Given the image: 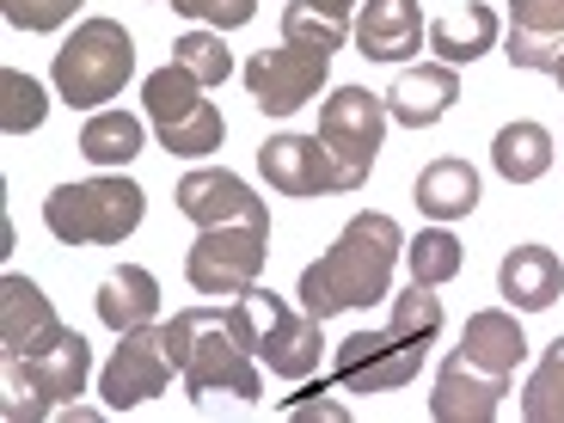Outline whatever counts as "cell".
<instances>
[{
  "label": "cell",
  "instance_id": "6da1fadb",
  "mask_svg": "<svg viewBox=\"0 0 564 423\" xmlns=\"http://www.w3.org/2000/svg\"><path fill=\"white\" fill-rule=\"evenodd\" d=\"M405 258V234H399L393 215L368 209L356 215L350 227L338 234V246L325 258H313L301 270V307L313 319H332V313H356V307H375V301L393 295V264Z\"/></svg>",
  "mask_w": 564,
  "mask_h": 423
},
{
  "label": "cell",
  "instance_id": "7a4b0ae2",
  "mask_svg": "<svg viewBox=\"0 0 564 423\" xmlns=\"http://www.w3.org/2000/svg\"><path fill=\"white\" fill-rule=\"evenodd\" d=\"M166 350L178 362V381L191 399H209V393L258 399L264 393V375H258L264 362L240 344L227 307H178L166 319Z\"/></svg>",
  "mask_w": 564,
  "mask_h": 423
},
{
  "label": "cell",
  "instance_id": "3957f363",
  "mask_svg": "<svg viewBox=\"0 0 564 423\" xmlns=\"http://www.w3.org/2000/svg\"><path fill=\"white\" fill-rule=\"evenodd\" d=\"M227 319L240 332V344L258 362L276 375V381H313L325 362V319H313L307 307H289L270 289H246V295L227 301Z\"/></svg>",
  "mask_w": 564,
  "mask_h": 423
},
{
  "label": "cell",
  "instance_id": "277c9868",
  "mask_svg": "<svg viewBox=\"0 0 564 423\" xmlns=\"http://www.w3.org/2000/svg\"><path fill=\"white\" fill-rule=\"evenodd\" d=\"M148 215V191L135 178H86L43 197V227L62 246H117Z\"/></svg>",
  "mask_w": 564,
  "mask_h": 423
},
{
  "label": "cell",
  "instance_id": "5b68a950",
  "mask_svg": "<svg viewBox=\"0 0 564 423\" xmlns=\"http://www.w3.org/2000/svg\"><path fill=\"white\" fill-rule=\"evenodd\" d=\"M135 74V37H129L117 19H86L68 43L50 62V80H56V99L74 111H99L105 99L123 93V80Z\"/></svg>",
  "mask_w": 564,
  "mask_h": 423
},
{
  "label": "cell",
  "instance_id": "8992f818",
  "mask_svg": "<svg viewBox=\"0 0 564 423\" xmlns=\"http://www.w3.org/2000/svg\"><path fill=\"white\" fill-rule=\"evenodd\" d=\"M203 93H209V86L191 80L178 62H166V68H154L148 80H141V105H148V123H154V135H160L166 154L203 160L227 141V117L215 111Z\"/></svg>",
  "mask_w": 564,
  "mask_h": 423
},
{
  "label": "cell",
  "instance_id": "52a82bcc",
  "mask_svg": "<svg viewBox=\"0 0 564 423\" xmlns=\"http://www.w3.org/2000/svg\"><path fill=\"white\" fill-rule=\"evenodd\" d=\"M387 99L368 93V86H338L319 111V148L338 172V191H362L368 172H375V154H381V135H387Z\"/></svg>",
  "mask_w": 564,
  "mask_h": 423
},
{
  "label": "cell",
  "instance_id": "ba28073f",
  "mask_svg": "<svg viewBox=\"0 0 564 423\" xmlns=\"http://www.w3.org/2000/svg\"><path fill=\"white\" fill-rule=\"evenodd\" d=\"M86 375H93V350H86V338H80V332H62L50 350L7 362V387H13L7 417L19 423V417H50V411H68L74 399L86 393Z\"/></svg>",
  "mask_w": 564,
  "mask_h": 423
},
{
  "label": "cell",
  "instance_id": "9c48e42d",
  "mask_svg": "<svg viewBox=\"0 0 564 423\" xmlns=\"http://www.w3.org/2000/svg\"><path fill=\"white\" fill-rule=\"evenodd\" d=\"M172 375H178V362H172V350H166V325L148 319V325H135V332H117V350L99 375V399H105V411L123 417V411H135V405L166 393Z\"/></svg>",
  "mask_w": 564,
  "mask_h": 423
},
{
  "label": "cell",
  "instance_id": "30bf717a",
  "mask_svg": "<svg viewBox=\"0 0 564 423\" xmlns=\"http://www.w3.org/2000/svg\"><path fill=\"white\" fill-rule=\"evenodd\" d=\"M270 258V234L264 227H203L191 258H184V276L197 295H246L258 276H264Z\"/></svg>",
  "mask_w": 564,
  "mask_h": 423
},
{
  "label": "cell",
  "instance_id": "8fae6325",
  "mask_svg": "<svg viewBox=\"0 0 564 423\" xmlns=\"http://www.w3.org/2000/svg\"><path fill=\"white\" fill-rule=\"evenodd\" d=\"M430 344L405 338L399 325H381V332H356V338L338 344V387L344 393H399V387L417 381Z\"/></svg>",
  "mask_w": 564,
  "mask_h": 423
},
{
  "label": "cell",
  "instance_id": "7c38bea8",
  "mask_svg": "<svg viewBox=\"0 0 564 423\" xmlns=\"http://www.w3.org/2000/svg\"><path fill=\"white\" fill-rule=\"evenodd\" d=\"M325 74H332V56L282 43V50H258L246 62V93H252V105L264 117H295L307 99H319Z\"/></svg>",
  "mask_w": 564,
  "mask_h": 423
},
{
  "label": "cell",
  "instance_id": "4fadbf2b",
  "mask_svg": "<svg viewBox=\"0 0 564 423\" xmlns=\"http://www.w3.org/2000/svg\"><path fill=\"white\" fill-rule=\"evenodd\" d=\"M178 215L184 221H197V227H264L270 234V209L264 197H252V184L234 178V172L221 166H197V172H184L178 178Z\"/></svg>",
  "mask_w": 564,
  "mask_h": 423
},
{
  "label": "cell",
  "instance_id": "5bb4252c",
  "mask_svg": "<svg viewBox=\"0 0 564 423\" xmlns=\"http://www.w3.org/2000/svg\"><path fill=\"white\" fill-rule=\"evenodd\" d=\"M509 375L473 362L466 350H454L448 362L436 368V393H430V417L436 423H491L503 411Z\"/></svg>",
  "mask_w": 564,
  "mask_h": 423
},
{
  "label": "cell",
  "instance_id": "9a60e30c",
  "mask_svg": "<svg viewBox=\"0 0 564 423\" xmlns=\"http://www.w3.org/2000/svg\"><path fill=\"white\" fill-rule=\"evenodd\" d=\"M62 332H68V325L56 319L50 295H43V289H37L31 276L7 270V276H0V350H7V362L50 350V344H56Z\"/></svg>",
  "mask_w": 564,
  "mask_h": 423
},
{
  "label": "cell",
  "instance_id": "2e32d148",
  "mask_svg": "<svg viewBox=\"0 0 564 423\" xmlns=\"http://www.w3.org/2000/svg\"><path fill=\"white\" fill-rule=\"evenodd\" d=\"M258 172L282 197H325V191H338V172L325 160L319 135H270L258 148Z\"/></svg>",
  "mask_w": 564,
  "mask_h": 423
},
{
  "label": "cell",
  "instance_id": "e0dca14e",
  "mask_svg": "<svg viewBox=\"0 0 564 423\" xmlns=\"http://www.w3.org/2000/svg\"><path fill=\"white\" fill-rule=\"evenodd\" d=\"M509 68L552 74L564 56V0H509Z\"/></svg>",
  "mask_w": 564,
  "mask_h": 423
},
{
  "label": "cell",
  "instance_id": "ac0fdd59",
  "mask_svg": "<svg viewBox=\"0 0 564 423\" xmlns=\"http://www.w3.org/2000/svg\"><path fill=\"white\" fill-rule=\"evenodd\" d=\"M423 37H430L423 0H362V13H356V50L368 62H405L417 56Z\"/></svg>",
  "mask_w": 564,
  "mask_h": 423
},
{
  "label": "cell",
  "instance_id": "d6986e66",
  "mask_svg": "<svg viewBox=\"0 0 564 423\" xmlns=\"http://www.w3.org/2000/svg\"><path fill=\"white\" fill-rule=\"evenodd\" d=\"M381 99H387V117H393V123L430 129V123H442V117L454 111V99H460V74H454L448 62H436V68H405Z\"/></svg>",
  "mask_w": 564,
  "mask_h": 423
},
{
  "label": "cell",
  "instance_id": "ffe728a7",
  "mask_svg": "<svg viewBox=\"0 0 564 423\" xmlns=\"http://www.w3.org/2000/svg\"><path fill=\"white\" fill-rule=\"evenodd\" d=\"M497 295L509 301L516 313H546L552 301L564 295V264L552 246H516V252L497 264Z\"/></svg>",
  "mask_w": 564,
  "mask_h": 423
},
{
  "label": "cell",
  "instance_id": "44dd1931",
  "mask_svg": "<svg viewBox=\"0 0 564 423\" xmlns=\"http://www.w3.org/2000/svg\"><path fill=\"white\" fill-rule=\"evenodd\" d=\"M460 350L473 356V362L497 368V375H516V368L528 362V332L509 307H479V313H466Z\"/></svg>",
  "mask_w": 564,
  "mask_h": 423
},
{
  "label": "cell",
  "instance_id": "7402d4cb",
  "mask_svg": "<svg viewBox=\"0 0 564 423\" xmlns=\"http://www.w3.org/2000/svg\"><path fill=\"white\" fill-rule=\"evenodd\" d=\"M411 197L436 221H460V215L479 209V172L466 166V160H430L417 172V184H411Z\"/></svg>",
  "mask_w": 564,
  "mask_h": 423
},
{
  "label": "cell",
  "instance_id": "603a6c76",
  "mask_svg": "<svg viewBox=\"0 0 564 423\" xmlns=\"http://www.w3.org/2000/svg\"><path fill=\"white\" fill-rule=\"evenodd\" d=\"M154 313H160L154 270L123 264V270H111V276L99 282V319H105V332H135V325H148Z\"/></svg>",
  "mask_w": 564,
  "mask_h": 423
},
{
  "label": "cell",
  "instance_id": "cb8c5ba5",
  "mask_svg": "<svg viewBox=\"0 0 564 423\" xmlns=\"http://www.w3.org/2000/svg\"><path fill=\"white\" fill-rule=\"evenodd\" d=\"M430 50H436L448 68H460V62H479L485 50H497V13L485 7V0H473V7H460V13L430 19Z\"/></svg>",
  "mask_w": 564,
  "mask_h": 423
},
{
  "label": "cell",
  "instance_id": "d4e9b609",
  "mask_svg": "<svg viewBox=\"0 0 564 423\" xmlns=\"http://www.w3.org/2000/svg\"><path fill=\"white\" fill-rule=\"evenodd\" d=\"M491 166H497V178H509V184H540L552 172V135L540 123H503L491 135Z\"/></svg>",
  "mask_w": 564,
  "mask_h": 423
},
{
  "label": "cell",
  "instance_id": "484cf974",
  "mask_svg": "<svg viewBox=\"0 0 564 423\" xmlns=\"http://www.w3.org/2000/svg\"><path fill=\"white\" fill-rule=\"evenodd\" d=\"M80 154L93 166H129L141 154V117L129 111H93L80 129Z\"/></svg>",
  "mask_w": 564,
  "mask_h": 423
},
{
  "label": "cell",
  "instance_id": "4316f807",
  "mask_svg": "<svg viewBox=\"0 0 564 423\" xmlns=\"http://www.w3.org/2000/svg\"><path fill=\"white\" fill-rule=\"evenodd\" d=\"M466 264L460 240H454L448 227H423L417 240H405V270L411 282H423V289H442V282H454Z\"/></svg>",
  "mask_w": 564,
  "mask_h": 423
},
{
  "label": "cell",
  "instance_id": "83f0119b",
  "mask_svg": "<svg viewBox=\"0 0 564 423\" xmlns=\"http://www.w3.org/2000/svg\"><path fill=\"white\" fill-rule=\"evenodd\" d=\"M344 37H350V25L332 19V13H319V7H307V0H289V7H282V43L319 50V56H338Z\"/></svg>",
  "mask_w": 564,
  "mask_h": 423
},
{
  "label": "cell",
  "instance_id": "f1b7e54d",
  "mask_svg": "<svg viewBox=\"0 0 564 423\" xmlns=\"http://www.w3.org/2000/svg\"><path fill=\"white\" fill-rule=\"evenodd\" d=\"M522 417L528 423H564V338H552V350L540 356L534 381L522 393Z\"/></svg>",
  "mask_w": 564,
  "mask_h": 423
},
{
  "label": "cell",
  "instance_id": "f546056e",
  "mask_svg": "<svg viewBox=\"0 0 564 423\" xmlns=\"http://www.w3.org/2000/svg\"><path fill=\"white\" fill-rule=\"evenodd\" d=\"M43 111H50L43 86L19 68H0V129H7V135H31V129L43 123Z\"/></svg>",
  "mask_w": 564,
  "mask_h": 423
},
{
  "label": "cell",
  "instance_id": "4dcf8cb0",
  "mask_svg": "<svg viewBox=\"0 0 564 423\" xmlns=\"http://www.w3.org/2000/svg\"><path fill=\"white\" fill-rule=\"evenodd\" d=\"M172 62H178L191 80H203V86H221L227 74H234V56H227L221 31H184V37L172 43Z\"/></svg>",
  "mask_w": 564,
  "mask_h": 423
},
{
  "label": "cell",
  "instance_id": "1f68e13d",
  "mask_svg": "<svg viewBox=\"0 0 564 423\" xmlns=\"http://www.w3.org/2000/svg\"><path fill=\"white\" fill-rule=\"evenodd\" d=\"M0 13L13 31H62L80 13V0H0Z\"/></svg>",
  "mask_w": 564,
  "mask_h": 423
},
{
  "label": "cell",
  "instance_id": "d6a6232c",
  "mask_svg": "<svg viewBox=\"0 0 564 423\" xmlns=\"http://www.w3.org/2000/svg\"><path fill=\"white\" fill-rule=\"evenodd\" d=\"M172 13L203 19V25H215V31H240L258 19V0H172Z\"/></svg>",
  "mask_w": 564,
  "mask_h": 423
},
{
  "label": "cell",
  "instance_id": "836d02e7",
  "mask_svg": "<svg viewBox=\"0 0 564 423\" xmlns=\"http://www.w3.org/2000/svg\"><path fill=\"white\" fill-rule=\"evenodd\" d=\"M289 417H350V411L344 405H332V399H295V405H289Z\"/></svg>",
  "mask_w": 564,
  "mask_h": 423
},
{
  "label": "cell",
  "instance_id": "e575fe53",
  "mask_svg": "<svg viewBox=\"0 0 564 423\" xmlns=\"http://www.w3.org/2000/svg\"><path fill=\"white\" fill-rule=\"evenodd\" d=\"M307 7H319V13L344 19V25H350V13H356V0H307Z\"/></svg>",
  "mask_w": 564,
  "mask_h": 423
},
{
  "label": "cell",
  "instance_id": "d590c367",
  "mask_svg": "<svg viewBox=\"0 0 564 423\" xmlns=\"http://www.w3.org/2000/svg\"><path fill=\"white\" fill-rule=\"evenodd\" d=\"M552 80H558V86H564V56H558V68H552Z\"/></svg>",
  "mask_w": 564,
  "mask_h": 423
}]
</instances>
